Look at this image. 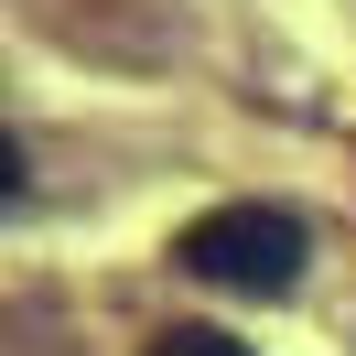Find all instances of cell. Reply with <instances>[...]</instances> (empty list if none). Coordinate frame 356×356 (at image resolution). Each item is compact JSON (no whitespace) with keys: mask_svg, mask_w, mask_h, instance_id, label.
Wrapping results in <instances>:
<instances>
[{"mask_svg":"<svg viewBox=\"0 0 356 356\" xmlns=\"http://www.w3.org/2000/svg\"><path fill=\"white\" fill-rule=\"evenodd\" d=\"M173 259L195 270V281H216V291L281 302V291L302 281V216H281V205H205Z\"/></svg>","mask_w":356,"mask_h":356,"instance_id":"1","label":"cell"},{"mask_svg":"<svg viewBox=\"0 0 356 356\" xmlns=\"http://www.w3.org/2000/svg\"><path fill=\"white\" fill-rule=\"evenodd\" d=\"M152 356H248V346L216 334V324H173V334H152Z\"/></svg>","mask_w":356,"mask_h":356,"instance_id":"2","label":"cell"}]
</instances>
